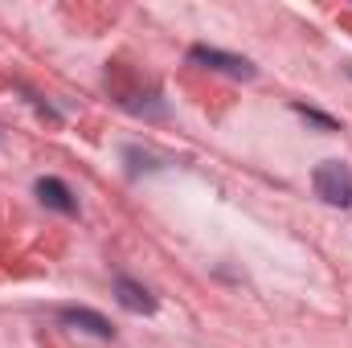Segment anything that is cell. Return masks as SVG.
I'll use <instances>...</instances> for the list:
<instances>
[{
	"label": "cell",
	"mask_w": 352,
	"mask_h": 348,
	"mask_svg": "<svg viewBox=\"0 0 352 348\" xmlns=\"http://www.w3.org/2000/svg\"><path fill=\"white\" fill-rule=\"evenodd\" d=\"M311 184H316V197H320V201L340 205V209H352V168L349 164L324 160V164L311 173Z\"/></svg>",
	"instance_id": "6da1fadb"
},
{
	"label": "cell",
	"mask_w": 352,
	"mask_h": 348,
	"mask_svg": "<svg viewBox=\"0 0 352 348\" xmlns=\"http://www.w3.org/2000/svg\"><path fill=\"white\" fill-rule=\"evenodd\" d=\"M188 62H192V66H201V70L226 74V78H254V74H258L246 58L226 54V50H209V45H192V50H188Z\"/></svg>",
	"instance_id": "7a4b0ae2"
},
{
	"label": "cell",
	"mask_w": 352,
	"mask_h": 348,
	"mask_svg": "<svg viewBox=\"0 0 352 348\" xmlns=\"http://www.w3.org/2000/svg\"><path fill=\"white\" fill-rule=\"evenodd\" d=\"M115 299H119V307L123 312H131V316H152L156 312V299H152V291L148 287H140L135 279H115Z\"/></svg>",
	"instance_id": "3957f363"
},
{
	"label": "cell",
	"mask_w": 352,
	"mask_h": 348,
	"mask_svg": "<svg viewBox=\"0 0 352 348\" xmlns=\"http://www.w3.org/2000/svg\"><path fill=\"white\" fill-rule=\"evenodd\" d=\"M37 197H41V205H45V209H54V213H66V217H74V213H78L74 193H70L58 176H41V180H37Z\"/></svg>",
	"instance_id": "277c9868"
},
{
	"label": "cell",
	"mask_w": 352,
	"mask_h": 348,
	"mask_svg": "<svg viewBox=\"0 0 352 348\" xmlns=\"http://www.w3.org/2000/svg\"><path fill=\"white\" fill-rule=\"evenodd\" d=\"M58 316H62V324H70V328H78V332H90V336H98V340H111V336H115V328H111L98 312H90V307H62Z\"/></svg>",
	"instance_id": "5b68a950"
}]
</instances>
